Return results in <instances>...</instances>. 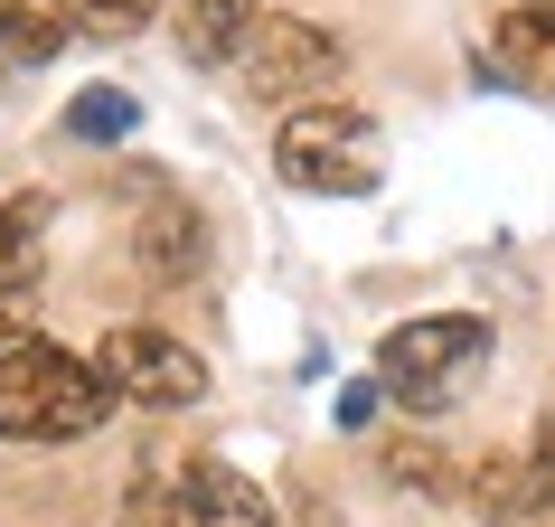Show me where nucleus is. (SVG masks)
Returning <instances> with one entry per match:
<instances>
[{
	"label": "nucleus",
	"mask_w": 555,
	"mask_h": 527,
	"mask_svg": "<svg viewBox=\"0 0 555 527\" xmlns=\"http://www.w3.org/2000/svg\"><path fill=\"white\" fill-rule=\"evenodd\" d=\"M132 264H142L160 293H170V283H189V273L207 264V227H198V207L170 198L160 179H151V198H142V227H132Z\"/></svg>",
	"instance_id": "423d86ee"
},
{
	"label": "nucleus",
	"mask_w": 555,
	"mask_h": 527,
	"mask_svg": "<svg viewBox=\"0 0 555 527\" xmlns=\"http://www.w3.org/2000/svg\"><path fill=\"white\" fill-rule=\"evenodd\" d=\"M57 48H66V20H57V10L0 0V57H10V66H48Z\"/></svg>",
	"instance_id": "ddd939ff"
},
{
	"label": "nucleus",
	"mask_w": 555,
	"mask_h": 527,
	"mask_svg": "<svg viewBox=\"0 0 555 527\" xmlns=\"http://www.w3.org/2000/svg\"><path fill=\"white\" fill-rule=\"evenodd\" d=\"M122 527H189V490H179V471H142V480L122 490Z\"/></svg>",
	"instance_id": "2eb2a0df"
},
{
	"label": "nucleus",
	"mask_w": 555,
	"mask_h": 527,
	"mask_svg": "<svg viewBox=\"0 0 555 527\" xmlns=\"http://www.w3.org/2000/svg\"><path fill=\"white\" fill-rule=\"evenodd\" d=\"M48 227H57V198H48V189H10V198H0V301L38 283Z\"/></svg>",
	"instance_id": "1a4fd4ad"
},
{
	"label": "nucleus",
	"mask_w": 555,
	"mask_h": 527,
	"mask_svg": "<svg viewBox=\"0 0 555 527\" xmlns=\"http://www.w3.org/2000/svg\"><path fill=\"white\" fill-rule=\"evenodd\" d=\"M66 10H76V20H94V29H142L160 0H66Z\"/></svg>",
	"instance_id": "a211bd4d"
},
{
	"label": "nucleus",
	"mask_w": 555,
	"mask_h": 527,
	"mask_svg": "<svg viewBox=\"0 0 555 527\" xmlns=\"http://www.w3.org/2000/svg\"><path fill=\"white\" fill-rule=\"evenodd\" d=\"M94 368H104V386L122 406H198L207 396V358L160 321H114L94 339Z\"/></svg>",
	"instance_id": "20e7f679"
},
{
	"label": "nucleus",
	"mask_w": 555,
	"mask_h": 527,
	"mask_svg": "<svg viewBox=\"0 0 555 527\" xmlns=\"http://www.w3.org/2000/svg\"><path fill=\"white\" fill-rule=\"evenodd\" d=\"M462 499H470L490 527H527V518H537V462H527V452H490V462L470 471Z\"/></svg>",
	"instance_id": "9b49d317"
},
{
	"label": "nucleus",
	"mask_w": 555,
	"mask_h": 527,
	"mask_svg": "<svg viewBox=\"0 0 555 527\" xmlns=\"http://www.w3.org/2000/svg\"><path fill=\"white\" fill-rule=\"evenodd\" d=\"M235 76H245L255 104H301V94H321V86L349 76V38H330L321 20H255Z\"/></svg>",
	"instance_id": "39448f33"
},
{
	"label": "nucleus",
	"mask_w": 555,
	"mask_h": 527,
	"mask_svg": "<svg viewBox=\"0 0 555 527\" xmlns=\"http://www.w3.org/2000/svg\"><path fill=\"white\" fill-rule=\"evenodd\" d=\"M377 462H386V480H405L414 499H462V490H470V471L452 462L442 442H386Z\"/></svg>",
	"instance_id": "f8f14e48"
},
{
	"label": "nucleus",
	"mask_w": 555,
	"mask_h": 527,
	"mask_svg": "<svg viewBox=\"0 0 555 527\" xmlns=\"http://www.w3.org/2000/svg\"><path fill=\"white\" fill-rule=\"evenodd\" d=\"M518 10H546V20H555V0H518Z\"/></svg>",
	"instance_id": "6ab92c4d"
},
{
	"label": "nucleus",
	"mask_w": 555,
	"mask_h": 527,
	"mask_svg": "<svg viewBox=\"0 0 555 527\" xmlns=\"http://www.w3.org/2000/svg\"><path fill=\"white\" fill-rule=\"evenodd\" d=\"M255 20H263L255 0H179L170 29H179V57L189 66H235L245 38H255Z\"/></svg>",
	"instance_id": "9d476101"
},
{
	"label": "nucleus",
	"mask_w": 555,
	"mask_h": 527,
	"mask_svg": "<svg viewBox=\"0 0 555 527\" xmlns=\"http://www.w3.org/2000/svg\"><path fill=\"white\" fill-rule=\"evenodd\" d=\"M480 368H490V321H480V311H434V321H405V330L377 339V386L405 414L462 406Z\"/></svg>",
	"instance_id": "f03ea898"
},
{
	"label": "nucleus",
	"mask_w": 555,
	"mask_h": 527,
	"mask_svg": "<svg viewBox=\"0 0 555 527\" xmlns=\"http://www.w3.org/2000/svg\"><path fill=\"white\" fill-rule=\"evenodd\" d=\"M179 490H189V527H273L263 480H245L235 462H189Z\"/></svg>",
	"instance_id": "0eeeda50"
},
{
	"label": "nucleus",
	"mask_w": 555,
	"mask_h": 527,
	"mask_svg": "<svg viewBox=\"0 0 555 527\" xmlns=\"http://www.w3.org/2000/svg\"><path fill=\"white\" fill-rule=\"evenodd\" d=\"M273 170L301 198H367L386 179V142H377V123L358 114V104H301L273 132Z\"/></svg>",
	"instance_id": "7ed1b4c3"
},
{
	"label": "nucleus",
	"mask_w": 555,
	"mask_h": 527,
	"mask_svg": "<svg viewBox=\"0 0 555 527\" xmlns=\"http://www.w3.org/2000/svg\"><path fill=\"white\" fill-rule=\"evenodd\" d=\"M377 406H386V386H377V377H349V386H339V406H330V414H339L349 434H367V424H377Z\"/></svg>",
	"instance_id": "f3484780"
},
{
	"label": "nucleus",
	"mask_w": 555,
	"mask_h": 527,
	"mask_svg": "<svg viewBox=\"0 0 555 527\" xmlns=\"http://www.w3.org/2000/svg\"><path fill=\"white\" fill-rule=\"evenodd\" d=\"M132 123H142V104H132L122 86H86L76 104H66V132H76V142H122Z\"/></svg>",
	"instance_id": "4468645a"
},
{
	"label": "nucleus",
	"mask_w": 555,
	"mask_h": 527,
	"mask_svg": "<svg viewBox=\"0 0 555 527\" xmlns=\"http://www.w3.org/2000/svg\"><path fill=\"white\" fill-rule=\"evenodd\" d=\"M527 462H537V518L555 527V406L537 414V442H527Z\"/></svg>",
	"instance_id": "dca6fc26"
},
{
	"label": "nucleus",
	"mask_w": 555,
	"mask_h": 527,
	"mask_svg": "<svg viewBox=\"0 0 555 527\" xmlns=\"http://www.w3.org/2000/svg\"><path fill=\"white\" fill-rule=\"evenodd\" d=\"M480 66L508 76L518 94H546V104H555V20H546V10H508V20L490 29V57H480Z\"/></svg>",
	"instance_id": "6e6552de"
},
{
	"label": "nucleus",
	"mask_w": 555,
	"mask_h": 527,
	"mask_svg": "<svg viewBox=\"0 0 555 527\" xmlns=\"http://www.w3.org/2000/svg\"><path fill=\"white\" fill-rule=\"evenodd\" d=\"M122 396L104 386L94 358H66L48 339L0 349V442H86Z\"/></svg>",
	"instance_id": "f257e3e1"
}]
</instances>
